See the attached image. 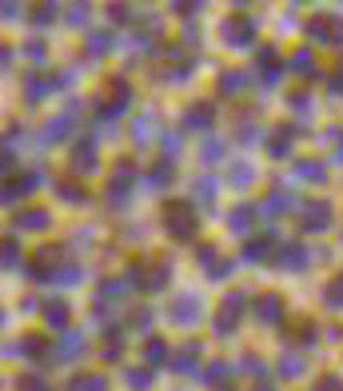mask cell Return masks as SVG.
Masks as SVG:
<instances>
[{
	"label": "cell",
	"instance_id": "277c9868",
	"mask_svg": "<svg viewBox=\"0 0 343 391\" xmlns=\"http://www.w3.org/2000/svg\"><path fill=\"white\" fill-rule=\"evenodd\" d=\"M307 32H311L315 40H327V37H331V24H327V20H311V28H307Z\"/></svg>",
	"mask_w": 343,
	"mask_h": 391
},
{
	"label": "cell",
	"instance_id": "ba28073f",
	"mask_svg": "<svg viewBox=\"0 0 343 391\" xmlns=\"http://www.w3.org/2000/svg\"><path fill=\"white\" fill-rule=\"evenodd\" d=\"M331 144H335L331 160H335V164H343V132H331Z\"/></svg>",
	"mask_w": 343,
	"mask_h": 391
},
{
	"label": "cell",
	"instance_id": "8fae6325",
	"mask_svg": "<svg viewBox=\"0 0 343 391\" xmlns=\"http://www.w3.org/2000/svg\"><path fill=\"white\" fill-rule=\"evenodd\" d=\"M340 391H343V388H340Z\"/></svg>",
	"mask_w": 343,
	"mask_h": 391
},
{
	"label": "cell",
	"instance_id": "3957f363",
	"mask_svg": "<svg viewBox=\"0 0 343 391\" xmlns=\"http://www.w3.org/2000/svg\"><path fill=\"white\" fill-rule=\"evenodd\" d=\"M327 303L343 312V276H340V279H331V288H327Z\"/></svg>",
	"mask_w": 343,
	"mask_h": 391
},
{
	"label": "cell",
	"instance_id": "30bf717a",
	"mask_svg": "<svg viewBox=\"0 0 343 391\" xmlns=\"http://www.w3.org/2000/svg\"><path fill=\"white\" fill-rule=\"evenodd\" d=\"M331 40H335V44H343V20H331Z\"/></svg>",
	"mask_w": 343,
	"mask_h": 391
},
{
	"label": "cell",
	"instance_id": "6da1fadb",
	"mask_svg": "<svg viewBox=\"0 0 343 391\" xmlns=\"http://www.w3.org/2000/svg\"><path fill=\"white\" fill-rule=\"evenodd\" d=\"M327 223H331V208L327 204H307V212H304V228L307 232H324Z\"/></svg>",
	"mask_w": 343,
	"mask_h": 391
},
{
	"label": "cell",
	"instance_id": "8992f818",
	"mask_svg": "<svg viewBox=\"0 0 343 391\" xmlns=\"http://www.w3.org/2000/svg\"><path fill=\"white\" fill-rule=\"evenodd\" d=\"M264 319H280V299H276V296L264 299Z\"/></svg>",
	"mask_w": 343,
	"mask_h": 391
},
{
	"label": "cell",
	"instance_id": "7a4b0ae2",
	"mask_svg": "<svg viewBox=\"0 0 343 391\" xmlns=\"http://www.w3.org/2000/svg\"><path fill=\"white\" fill-rule=\"evenodd\" d=\"M324 164H315V160H307V164H300V180H307V184H324Z\"/></svg>",
	"mask_w": 343,
	"mask_h": 391
},
{
	"label": "cell",
	"instance_id": "5b68a950",
	"mask_svg": "<svg viewBox=\"0 0 343 391\" xmlns=\"http://www.w3.org/2000/svg\"><path fill=\"white\" fill-rule=\"evenodd\" d=\"M300 372H304V359H295V355H287V359H284V375H287V379H295Z\"/></svg>",
	"mask_w": 343,
	"mask_h": 391
},
{
	"label": "cell",
	"instance_id": "52a82bcc",
	"mask_svg": "<svg viewBox=\"0 0 343 391\" xmlns=\"http://www.w3.org/2000/svg\"><path fill=\"white\" fill-rule=\"evenodd\" d=\"M284 260L291 263V268H300V263H307V252H304V248H291V252H287Z\"/></svg>",
	"mask_w": 343,
	"mask_h": 391
},
{
	"label": "cell",
	"instance_id": "9c48e42d",
	"mask_svg": "<svg viewBox=\"0 0 343 391\" xmlns=\"http://www.w3.org/2000/svg\"><path fill=\"white\" fill-rule=\"evenodd\" d=\"M315 391H340V375H327V379H320V388Z\"/></svg>",
	"mask_w": 343,
	"mask_h": 391
}]
</instances>
